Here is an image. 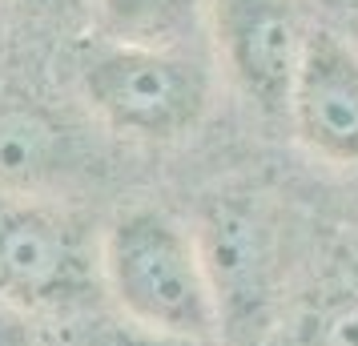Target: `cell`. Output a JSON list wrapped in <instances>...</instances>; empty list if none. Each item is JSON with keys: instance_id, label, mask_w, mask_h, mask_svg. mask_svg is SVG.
I'll return each mask as SVG.
<instances>
[{"instance_id": "cell-1", "label": "cell", "mask_w": 358, "mask_h": 346, "mask_svg": "<svg viewBox=\"0 0 358 346\" xmlns=\"http://www.w3.org/2000/svg\"><path fill=\"white\" fill-rule=\"evenodd\" d=\"M194 238L217 306V346H270L294 306V238L282 201L250 182L201 194Z\"/></svg>"}, {"instance_id": "cell-11", "label": "cell", "mask_w": 358, "mask_h": 346, "mask_svg": "<svg viewBox=\"0 0 358 346\" xmlns=\"http://www.w3.org/2000/svg\"><path fill=\"white\" fill-rule=\"evenodd\" d=\"M89 346H194L181 343V338H165V334H153V330H141L133 322H117V326H101Z\"/></svg>"}, {"instance_id": "cell-13", "label": "cell", "mask_w": 358, "mask_h": 346, "mask_svg": "<svg viewBox=\"0 0 358 346\" xmlns=\"http://www.w3.org/2000/svg\"><path fill=\"white\" fill-rule=\"evenodd\" d=\"M338 13H342V17H350L358 24V0H338Z\"/></svg>"}, {"instance_id": "cell-14", "label": "cell", "mask_w": 358, "mask_h": 346, "mask_svg": "<svg viewBox=\"0 0 358 346\" xmlns=\"http://www.w3.org/2000/svg\"><path fill=\"white\" fill-rule=\"evenodd\" d=\"M69 346H73V343H69ZM85 346H89V343H85Z\"/></svg>"}, {"instance_id": "cell-5", "label": "cell", "mask_w": 358, "mask_h": 346, "mask_svg": "<svg viewBox=\"0 0 358 346\" xmlns=\"http://www.w3.org/2000/svg\"><path fill=\"white\" fill-rule=\"evenodd\" d=\"M213 45L234 89L262 117L290 113V89L310 45L306 0H206Z\"/></svg>"}, {"instance_id": "cell-6", "label": "cell", "mask_w": 358, "mask_h": 346, "mask_svg": "<svg viewBox=\"0 0 358 346\" xmlns=\"http://www.w3.org/2000/svg\"><path fill=\"white\" fill-rule=\"evenodd\" d=\"M286 121L314 161L358 169V49L334 29L310 33Z\"/></svg>"}, {"instance_id": "cell-4", "label": "cell", "mask_w": 358, "mask_h": 346, "mask_svg": "<svg viewBox=\"0 0 358 346\" xmlns=\"http://www.w3.org/2000/svg\"><path fill=\"white\" fill-rule=\"evenodd\" d=\"M101 294V238L89 217L49 198L0 201V306L77 314Z\"/></svg>"}, {"instance_id": "cell-12", "label": "cell", "mask_w": 358, "mask_h": 346, "mask_svg": "<svg viewBox=\"0 0 358 346\" xmlns=\"http://www.w3.org/2000/svg\"><path fill=\"white\" fill-rule=\"evenodd\" d=\"M0 346H45L41 330L33 326V314L0 306Z\"/></svg>"}, {"instance_id": "cell-8", "label": "cell", "mask_w": 358, "mask_h": 346, "mask_svg": "<svg viewBox=\"0 0 358 346\" xmlns=\"http://www.w3.org/2000/svg\"><path fill=\"white\" fill-rule=\"evenodd\" d=\"M294 346H358V258L342 254L298 294Z\"/></svg>"}, {"instance_id": "cell-10", "label": "cell", "mask_w": 358, "mask_h": 346, "mask_svg": "<svg viewBox=\"0 0 358 346\" xmlns=\"http://www.w3.org/2000/svg\"><path fill=\"white\" fill-rule=\"evenodd\" d=\"M0 13L24 29H65L73 20H93V0H0Z\"/></svg>"}, {"instance_id": "cell-2", "label": "cell", "mask_w": 358, "mask_h": 346, "mask_svg": "<svg viewBox=\"0 0 358 346\" xmlns=\"http://www.w3.org/2000/svg\"><path fill=\"white\" fill-rule=\"evenodd\" d=\"M101 278L125 322L194 346H217V306L194 226L169 210H121L101 233Z\"/></svg>"}, {"instance_id": "cell-9", "label": "cell", "mask_w": 358, "mask_h": 346, "mask_svg": "<svg viewBox=\"0 0 358 346\" xmlns=\"http://www.w3.org/2000/svg\"><path fill=\"white\" fill-rule=\"evenodd\" d=\"M206 0H93V29L109 41L189 49Z\"/></svg>"}, {"instance_id": "cell-3", "label": "cell", "mask_w": 358, "mask_h": 346, "mask_svg": "<svg viewBox=\"0 0 358 346\" xmlns=\"http://www.w3.org/2000/svg\"><path fill=\"white\" fill-rule=\"evenodd\" d=\"M77 85L105 129L145 145L189 137L206 121L213 97L210 65L197 52L109 36L81 45Z\"/></svg>"}, {"instance_id": "cell-7", "label": "cell", "mask_w": 358, "mask_h": 346, "mask_svg": "<svg viewBox=\"0 0 358 346\" xmlns=\"http://www.w3.org/2000/svg\"><path fill=\"white\" fill-rule=\"evenodd\" d=\"M73 173H81L73 129L33 101H0V189L45 198Z\"/></svg>"}]
</instances>
